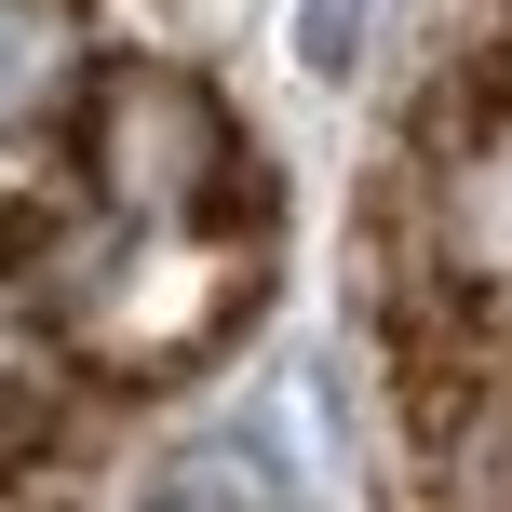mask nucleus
<instances>
[{"instance_id": "4", "label": "nucleus", "mask_w": 512, "mask_h": 512, "mask_svg": "<svg viewBox=\"0 0 512 512\" xmlns=\"http://www.w3.org/2000/svg\"><path fill=\"white\" fill-rule=\"evenodd\" d=\"M364 27H378V0H297V68L310 81H351L364 68Z\"/></svg>"}, {"instance_id": "2", "label": "nucleus", "mask_w": 512, "mask_h": 512, "mask_svg": "<svg viewBox=\"0 0 512 512\" xmlns=\"http://www.w3.org/2000/svg\"><path fill=\"white\" fill-rule=\"evenodd\" d=\"M81 95V27L68 0H0V135H41Z\"/></svg>"}, {"instance_id": "3", "label": "nucleus", "mask_w": 512, "mask_h": 512, "mask_svg": "<svg viewBox=\"0 0 512 512\" xmlns=\"http://www.w3.org/2000/svg\"><path fill=\"white\" fill-rule=\"evenodd\" d=\"M41 432H54V364L27 351V337H0V472H14Z\"/></svg>"}, {"instance_id": "5", "label": "nucleus", "mask_w": 512, "mask_h": 512, "mask_svg": "<svg viewBox=\"0 0 512 512\" xmlns=\"http://www.w3.org/2000/svg\"><path fill=\"white\" fill-rule=\"evenodd\" d=\"M162 512H189V499H162Z\"/></svg>"}, {"instance_id": "1", "label": "nucleus", "mask_w": 512, "mask_h": 512, "mask_svg": "<svg viewBox=\"0 0 512 512\" xmlns=\"http://www.w3.org/2000/svg\"><path fill=\"white\" fill-rule=\"evenodd\" d=\"M230 108L203 95L189 68H108L95 108H81V176H95L108 216H135V230H203L216 189H230Z\"/></svg>"}]
</instances>
